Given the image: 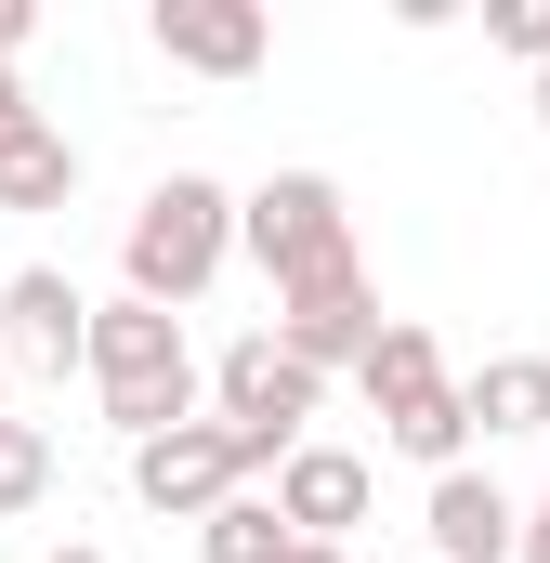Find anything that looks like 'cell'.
<instances>
[{"instance_id": "cell-1", "label": "cell", "mask_w": 550, "mask_h": 563, "mask_svg": "<svg viewBox=\"0 0 550 563\" xmlns=\"http://www.w3.org/2000/svg\"><path fill=\"white\" fill-rule=\"evenodd\" d=\"M92 394H106V420L157 445V432L197 420V394H210V367H197V341H184V314H157V301H92Z\"/></svg>"}, {"instance_id": "cell-2", "label": "cell", "mask_w": 550, "mask_h": 563, "mask_svg": "<svg viewBox=\"0 0 550 563\" xmlns=\"http://www.w3.org/2000/svg\"><path fill=\"white\" fill-rule=\"evenodd\" d=\"M237 263V197L210 184V170H157L132 210V236H119V276H132V301H157V314H184L197 288Z\"/></svg>"}, {"instance_id": "cell-3", "label": "cell", "mask_w": 550, "mask_h": 563, "mask_svg": "<svg viewBox=\"0 0 550 563\" xmlns=\"http://www.w3.org/2000/svg\"><path fill=\"white\" fill-rule=\"evenodd\" d=\"M354 380H367V407H381V445H394V459H419L432 485H446V472H472V394L446 380V354H432V328H419V314L381 328V354H367Z\"/></svg>"}, {"instance_id": "cell-4", "label": "cell", "mask_w": 550, "mask_h": 563, "mask_svg": "<svg viewBox=\"0 0 550 563\" xmlns=\"http://www.w3.org/2000/svg\"><path fill=\"white\" fill-rule=\"evenodd\" d=\"M237 250L275 276V301L288 288H328V276H354V197L328 170H275V184L237 197Z\"/></svg>"}, {"instance_id": "cell-5", "label": "cell", "mask_w": 550, "mask_h": 563, "mask_svg": "<svg viewBox=\"0 0 550 563\" xmlns=\"http://www.w3.org/2000/svg\"><path fill=\"white\" fill-rule=\"evenodd\" d=\"M210 407H223V432H250L275 472L301 459V420L328 407V380L275 341V328H250V341H223V367H210Z\"/></svg>"}, {"instance_id": "cell-6", "label": "cell", "mask_w": 550, "mask_h": 563, "mask_svg": "<svg viewBox=\"0 0 550 563\" xmlns=\"http://www.w3.org/2000/svg\"><path fill=\"white\" fill-rule=\"evenodd\" d=\"M250 472H275V459L250 432H223V420H184V432H157V445H132V498L170 511V525H210L223 498H250Z\"/></svg>"}, {"instance_id": "cell-7", "label": "cell", "mask_w": 550, "mask_h": 563, "mask_svg": "<svg viewBox=\"0 0 550 563\" xmlns=\"http://www.w3.org/2000/svg\"><path fill=\"white\" fill-rule=\"evenodd\" d=\"M0 354H13V367H40V380L92 367V301H79V276H66V263L0 276Z\"/></svg>"}, {"instance_id": "cell-8", "label": "cell", "mask_w": 550, "mask_h": 563, "mask_svg": "<svg viewBox=\"0 0 550 563\" xmlns=\"http://www.w3.org/2000/svg\"><path fill=\"white\" fill-rule=\"evenodd\" d=\"M144 40H157V66H184V79H250V66L275 53L263 0H157Z\"/></svg>"}, {"instance_id": "cell-9", "label": "cell", "mask_w": 550, "mask_h": 563, "mask_svg": "<svg viewBox=\"0 0 550 563\" xmlns=\"http://www.w3.org/2000/svg\"><path fill=\"white\" fill-rule=\"evenodd\" d=\"M381 328H394V314H381L367 263H354V276H328V288H288V301H275V341H288L315 380H328V367H367V354H381Z\"/></svg>"}, {"instance_id": "cell-10", "label": "cell", "mask_w": 550, "mask_h": 563, "mask_svg": "<svg viewBox=\"0 0 550 563\" xmlns=\"http://www.w3.org/2000/svg\"><path fill=\"white\" fill-rule=\"evenodd\" d=\"M367 498H381V472H367L354 445H301V459L275 472V511L301 525V551H341V538L367 525Z\"/></svg>"}, {"instance_id": "cell-11", "label": "cell", "mask_w": 550, "mask_h": 563, "mask_svg": "<svg viewBox=\"0 0 550 563\" xmlns=\"http://www.w3.org/2000/svg\"><path fill=\"white\" fill-rule=\"evenodd\" d=\"M419 538H432V563H525V511H512L485 472H446V485L419 498Z\"/></svg>"}, {"instance_id": "cell-12", "label": "cell", "mask_w": 550, "mask_h": 563, "mask_svg": "<svg viewBox=\"0 0 550 563\" xmlns=\"http://www.w3.org/2000/svg\"><path fill=\"white\" fill-rule=\"evenodd\" d=\"M66 197H79V144L53 132V119L0 144V210H66Z\"/></svg>"}, {"instance_id": "cell-13", "label": "cell", "mask_w": 550, "mask_h": 563, "mask_svg": "<svg viewBox=\"0 0 550 563\" xmlns=\"http://www.w3.org/2000/svg\"><path fill=\"white\" fill-rule=\"evenodd\" d=\"M459 394H472V432H550V367L538 354H498V367H472Z\"/></svg>"}, {"instance_id": "cell-14", "label": "cell", "mask_w": 550, "mask_h": 563, "mask_svg": "<svg viewBox=\"0 0 550 563\" xmlns=\"http://www.w3.org/2000/svg\"><path fill=\"white\" fill-rule=\"evenodd\" d=\"M197 563H301V525H288L275 498H223V511L197 525Z\"/></svg>"}, {"instance_id": "cell-15", "label": "cell", "mask_w": 550, "mask_h": 563, "mask_svg": "<svg viewBox=\"0 0 550 563\" xmlns=\"http://www.w3.org/2000/svg\"><path fill=\"white\" fill-rule=\"evenodd\" d=\"M40 498H53V432H40V420H0V525L40 511Z\"/></svg>"}, {"instance_id": "cell-16", "label": "cell", "mask_w": 550, "mask_h": 563, "mask_svg": "<svg viewBox=\"0 0 550 563\" xmlns=\"http://www.w3.org/2000/svg\"><path fill=\"white\" fill-rule=\"evenodd\" d=\"M485 40H498L525 79H538V66H550V0H498V13H485Z\"/></svg>"}, {"instance_id": "cell-17", "label": "cell", "mask_w": 550, "mask_h": 563, "mask_svg": "<svg viewBox=\"0 0 550 563\" xmlns=\"http://www.w3.org/2000/svg\"><path fill=\"white\" fill-rule=\"evenodd\" d=\"M13 132H40V106H26V79L0 66V144H13Z\"/></svg>"}, {"instance_id": "cell-18", "label": "cell", "mask_w": 550, "mask_h": 563, "mask_svg": "<svg viewBox=\"0 0 550 563\" xmlns=\"http://www.w3.org/2000/svg\"><path fill=\"white\" fill-rule=\"evenodd\" d=\"M26 26H40V13H26V0H0V66L26 53Z\"/></svg>"}, {"instance_id": "cell-19", "label": "cell", "mask_w": 550, "mask_h": 563, "mask_svg": "<svg viewBox=\"0 0 550 563\" xmlns=\"http://www.w3.org/2000/svg\"><path fill=\"white\" fill-rule=\"evenodd\" d=\"M525 563H550V498H538V511H525Z\"/></svg>"}, {"instance_id": "cell-20", "label": "cell", "mask_w": 550, "mask_h": 563, "mask_svg": "<svg viewBox=\"0 0 550 563\" xmlns=\"http://www.w3.org/2000/svg\"><path fill=\"white\" fill-rule=\"evenodd\" d=\"M40 563H106V551H92V538H66V551H40Z\"/></svg>"}, {"instance_id": "cell-21", "label": "cell", "mask_w": 550, "mask_h": 563, "mask_svg": "<svg viewBox=\"0 0 550 563\" xmlns=\"http://www.w3.org/2000/svg\"><path fill=\"white\" fill-rule=\"evenodd\" d=\"M538 132H550V66H538Z\"/></svg>"}, {"instance_id": "cell-22", "label": "cell", "mask_w": 550, "mask_h": 563, "mask_svg": "<svg viewBox=\"0 0 550 563\" xmlns=\"http://www.w3.org/2000/svg\"><path fill=\"white\" fill-rule=\"evenodd\" d=\"M0 394H13V354H0ZM0 420H13V407H0Z\"/></svg>"}, {"instance_id": "cell-23", "label": "cell", "mask_w": 550, "mask_h": 563, "mask_svg": "<svg viewBox=\"0 0 550 563\" xmlns=\"http://www.w3.org/2000/svg\"><path fill=\"white\" fill-rule=\"evenodd\" d=\"M301 563H354V551H301Z\"/></svg>"}]
</instances>
